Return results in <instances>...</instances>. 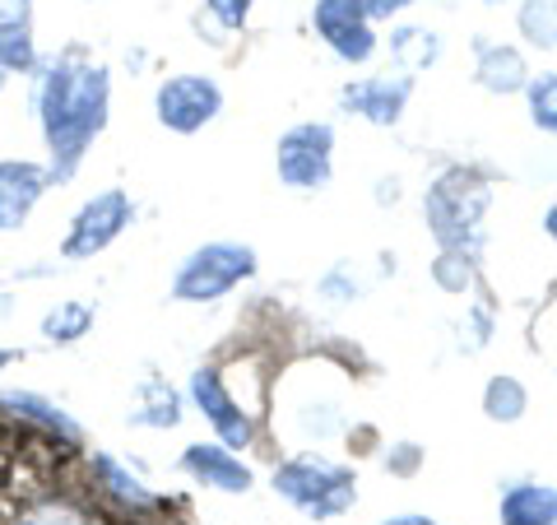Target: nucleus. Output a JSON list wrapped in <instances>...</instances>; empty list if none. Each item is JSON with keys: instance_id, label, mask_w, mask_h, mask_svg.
<instances>
[{"instance_id": "1", "label": "nucleus", "mask_w": 557, "mask_h": 525, "mask_svg": "<svg viewBox=\"0 0 557 525\" xmlns=\"http://www.w3.org/2000/svg\"><path fill=\"white\" fill-rule=\"evenodd\" d=\"M112 80L102 65H79L75 57L57 61L38 84V117L51 145V168L57 178H70L79 168L84 149L108 126Z\"/></svg>"}, {"instance_id": "2", "label": "nucleus", "mask_w": 557, "mask_h": 525, "mask_svg": "<svg viewBox=\"0 0 557 525\" xmlns=\"http://www.w3.org/2000/svg\"><path fill=\"white\" fill-rule=\"evenodd\" d=\"M483 209H487V186L465 168L446 172L423 200L428 229L442 242V252H465V256H474V247H479Z\"/></svg>"}, {"instance_id": "3", "label": "nucleus", "mask_w": 557, "mask_h": 525, "mask_svg": "<svg viewBox=\"0 0 557 525\" xmlns=\"http://www.w3.org/2000/svg\"><path fill=\"white\" fill-rule=\"evenodd\" d=\"M274 488L284 493L293 506H302L307 516H339L348 512V506L358 502V479L348 475L344 465L325 461V456H311V451H302V456H293L274 469Z\"/></svg>"}, {"instance_id": "4", "label": "nucleus", "mask_w": 557, "mask_h": 525, "mask_svg": "<svg viewBox=\"0 0 557 525\" xmlns=\"http://www.w3.org/2000/svg\"><path fill=\"white\" fill-rule=\"evenodd\" d=\"M251 274H256L251 247H242V242H209V247L190 252L182 260L177 279H172V297L177 303H214V297L233 293Z\"/></svg>"}, {"instance_id": "5", "label": "nucleus", "mask_w": 557, "mask_h": 525, "mask_svg": "<svg viewBox=\"0 0 557 525\" xmlns=\"http://www.w3.org/2000/svg\"><path fill=\"white\" fill-rule=\"evenodd\" d=\"M274 168L278 182L293 191H321L335 172V131L325 121H302V126L284 131L274 149Z\"/></svg>"}, {"instance_id": "6", "label": "nucleus", "mask_w": 557, "mask_h": 525, "mask_svg": "<svg viewBox=\"0 0 557 525\" xmlns=\"http://www.w3.org/2000/svg\"><path fill=\"white\" fill-rule=\"evenodd\" d=\"M372 24L376 20L368 14L362 0H317V10H311L317 38L348 65H368L376 57V28Z\"/></svg>"}, {"instance_id": "7", "label": "nucleus", "mask_w": 557, "mask_h": 525, "mask_svg": "<svg viewBox=\"0 0 557 525\" xmlns=\"http://www.w3.org/2000/svg\"><path fill=\"white\" fill-rule=\"evenodd\" d=\"M135 219V205L126 191H98L94 200L79 205V215L70 219V233L61 242V252L70 260H84V256H98L108 252L112 242L126 233V223Z\"/></svg>"}, {"instance_id": "8", "label": "nucleus", "mask_w": 557, "mask_h": 525, "mask_svg": "<svg viewBox=\"0 0 557 525\" xmlns=\"http://www.w3.org/2000/svg\"><path fill=\"white\" fill-rule=\"evenodd\" d=\"M153 112H159V121L168 131L196 135L223 112V89L209 75H172V80L159 84Z\"/></svg>"}, {"instance_id": "9", "label": "nucleus", "mask_w": 557, "mask_h": 525, "mask_svg": "<svg viewBox=\"0 0 557 525\" xmlns=\"http://www.w3.org/2000/svg\"><path fill=\"white\" fill-rule=\"evenodd\" d=\"M190 400H196V410L209 418V428L219 432V442L228 451H247L256 442V418L251 410H242V400L223 387V377L214 367H200V373H190Z\"/></svg>"}, {"instance_id": "10", "label": "nucleus", "mask_w": 557, "mask_h": 525, "mask_svg": "<svg viewBox=\"0 0 557 525\" xmlns=\"http://www.w3.org/2000/svg\"><path fill=\"white\" fill-rule=\"evenodd\" d=\"M409 94H413L409 75H368V80L344 84L339 102L348 112H358L362 121H372V126H395L399 112H405V102H409Z\"/></svg>"}, {"instance_id": "11", "label": "nucleus", "mask_w": 557, "mask_h": 525, "mask_svg": "<svg viewBox=\"0 0 557 525\" xmlns=\"http://www.w3.org/2000/svg\"><path fill=\"white\" fill-rule=\"evenodd\" d=\"M51 182V172L24 159H5L0 163V233L20 229V223L33 215V205L42 200V191Z\"/></svg>"}, {"instance_id": "12", "label": "nucleus", "mask_w": 557, "mask_h": 525, "mask_svg": "<svg viewBox=\"0 0 557 525\" xmlns=\"http://www.w3.org/2000/svg\"><path fill=\"white\" fill-rule=\"evenodd\" d=\"M182 469L196 484H209V488H223V493H247L251 488V469L247 461L228 451L223 442H190L182 451Z\"/></svg>"}, {"instance_id": "13", "label": "nucleus", "mask_w": 557, "mask_h": 525, "mask_svg": "<svg viewBox=\"0 0 557 525\" xmlns=\"http://www.w3.org/2000/svg\"><path fill=\"white\" fill-rule=\"evenodd\" d=\"M474 75L487 94H525V84H530V65L525 57H520L516 47H502V42H483L479 47V65H474Z\"/></svg>"}, {"instance_id": "14", "label": "nucleus", "mask_w": 557, "mask_h": 525, "mask_svg": "<svg viewBox=\"0 0 557 525\" xmlns=\"http://www.w3.org/2000/svg\"><path fill=\"white\" fill-rule=\"evenodd\" d=\"M502 525H557V488L548 484H511L497 506Z\"/></svg>"}, {"instance_id": "15", "label": "nucleus", "mask_w": 557, "mask_h": 525, "mask_svg": "<svg viewBox=\"0 0 557 525\" xmlns=\"http://www.w3.org/2000/svg\"><path fill=\"white\" fill-rule=\"evenodd\" d=\"M0 414L20 418V424L38 428V432H47V437H57V442H65V447H75V442H79V428L70 424V418H65L57 405H51V400H42V395L14 391V395H5V400H0Z\"/></svg>"}, {"instance_id": "16", "label": "nucleus", "mask_w": 557, "mask_h": 525, "mask_svg": "<svg viewBox=\"0 0 557 525\" xmlns=\"http://www.w3.org/2000/svg\"><path fill=\"white\" fill-rule=\"evenodd\" d=\"M5 525H98V516L65 493H42L24 506H14Z\"/></svg>"}, {"instance_id": "17", "label": "nucleus", "mask_w": 557, "mask_h": 525, "mask_svg": "<svg viewBox=\"0 0 557 525\" xmlns=\"http://www.w3.org/2000/svg\"><path fill=\"white\" fill-rule=\"evenodd\" d=\"M391 57L399 61V70H428L442 61V38L432 28H395Z\"/></svg>"}, {"instance_id": "18", "label": "nucleus", "mask_w": 557, "mask_h": 525, "mask_svg": "<svg viewBox=\"0 0 557 525\" xmlns=\"http://www.w3.org/2000/svg\"><path fill=\"white\" fill-rule=\"evenodd\" d=\"M94 330V307L89 303H79V297H65V303H57L42 317V335L51 344H75L84 340Z\"/></svg>"}, {"instance_id": "19", "label": "nucleus", "mask_w": 557, "mask_h": 525, "mask_svg": "<svg viewBox=\"0 0 557 525\" xmlns=\"http://www.w3.org/2000/svg\"><path fill=\"white\" fill-rule=\"evenodd\" d=\"M525 410H530V395L516 377H493L483 387V414L493 418V424H516Z\"/></svg>"}, {"instance_id": "20", "label": "nucleus", "mask_w": 557, "mask_h": 525, "mask_svg": "<svg viewBox=\"0 0 557 525\" xmlns=\"http://www.w3.org/2000/svg\"><path fill=\"white\" fill-rule=\"evenodd\" d=\"M94 469H98V479H102V488L116 498V502H126V506H135V512H145V506H153V493L145 484H139L126 465H116L112 456H94Z\"/></svg>"}, {"instance_id": "21", "label": "nucleus", "mask_w": 557, "mask_h": 525, "mask_svg": "<svg viewBox=\"0 0 557 525\" xmlns=\"http://www.w3.org/2000/svg\"><path fill=\"white\" fill-rule=\"evenodd\" d=\"M135 424H149V428H177L182 424V410H177V391L163 387V381H149L145 387V405H139Z\"/></svg>"}, {"instance_id": "22", "label": "nucleus", "mask_w": 557, "mask_h": 525, "mask_svg": "<svg viewBox=\"0 0 557 525\" xmlns=\"http://www.w3.org/2000/svg\"><path fill=\"white\" fill-rule=\"evenodd\" d=\"M520 33L534 47L557 51V0H525L520 5Z\"/></svg>"}, {"instance_id": "23", "label": "nucleus", "mask_w": 557, "mask_h": 525, "mask_svg": "<svg viewBox=\"0 0 557 525\" xmlns=\"http://www.w3.org/2000/svg\"><path fill=\"white\" fill-rule=\"evenodd\" d=\"M525 102H530V121H534V126L557 135V75H553V70H548V75H530Z\"/></svg>"}, {"instance_id": "24", "label": "nucleus", "mask_w": 557, "mask_h": 525, "mask_svg": "<svg viewBox=\"0 0 557 525\" xmlns=\"http://www.w3.org/2000/svg\"><path fill=\"white\" fill-rule=\"evenodd\" d=\"M474 256L465 252H442L437 260H432V279H437V289L446 293H465L469 284H474V266H469Z\"/></svg>"}, {"instance_id": "25", "label": "nucleus", "mask_w": 557, "mask_h": 525, "mask_svg": "<svg viewBox=\"0 0 557 525\" xmlns=\"http://www.w3.org/2000/svg\"><path fill=\"white\" fill-rule=\"evenodd\" d=\"M33 61H38V51H33V38L28 28H0V70L5 75H14V70H33Z\"/></svg>"}, {"instance_id": "26", "label": "nucleus", "mask_w": 557, "mask_h": 525, "mask_svg": "<svg viewBox=\"0 0 557 525\" xmlns=\"http://www.w3.org/2000/svg\"><path fill=\"white\" fill-rule=\"evenodd\" d=\"M205 5H209V14H214L223 28H242V24H247V14H251L256 0H205Z\"/></svg>"}, {"instance_id": "27", "label": "nucleus", "mask_w": 557, "mask_h": 525, "mask_svg": "<svg viewBox=\"0 0 557 525\" xmlns=\"http://www.w3.org/2000/svg\"><path fill=\"white\" fill-rule=\"evenodd\" d=\"M418 461H423V451H418L413 442H399L391 456H386V469H395V475H413Z\"/></svg>"}, {"instance_id": "28", "label": "nucleus", "mask_w": 557, "mask_h": 525, "mask_svg": "<svg viewBox=\"0 0 557 525\" xmlns=\"http://www.w3.org/2000/svg\"><path fill=\"white\" fill-rule=\"evenodd\" d=\"M0 28H28V0H0Z\"/></svg>"}, {"instance_id": "29", "label": "nucleus", "mask_w": 557, "mask_h": 525, "mask_svg": "<svg viewBox=\"0 0 557 525\" xmlns=\"http://www.w3.org/2000/svg\"><path fill=\"white\" fill-rule=\"evenodd\" d=\"M362 5H368L372 20H391V14H405L413 0H362Z\"/></svg>"}, {"instance_id": "30", "label": "nucleus", "mask_w": 557, "mask_h": 525, "mask_svg": "<svg viewBox=\"0 0 557 525\" xmlns=\"http://www.w3.org/2000/svg\"><path fill=\"white\" fill-rule=\"evenodd\" d=\"M381 525H437L432 516H391V521H381Z\"/></svg>"}, {"instance_id": "31", "label": "nucleus", "mask_w": 557, "mask_h": 525, "mask_svg": "<svg viewBox=\"0 0 557 525\" xmlns=\"http://www.w3.org/2000/svg\"><path fill=\"white\" fill-rule=\"evenodd\" d=\"M544 233H548V237L557 242V205H553V209H548V215H544Z\"/></svg>"}, {"instance_id": "32", "label": "nucleus", "mask_w": 557, "mask_h": 525, "mask_svg": "<svg viewBox=\"0 0 557 525\" xmlns=\"http://www.w3.org/2000/svg\"><path fill=\"white\" fill-rule=\"evenodd\" d=\"M10 363H14V349H0V373H5Z\"/></svg>"}, {"instance_id": "33", "label": "nucleus", "mask_w": 557, "mask_h": 525, "mask_svg": "<svg viewBox=\"0 0 557 525\" xmlns=\"http://www.w3.org/2000/svg\"><path fill=\"white\" fill-rule=\"evenodd\" d=\"M483 5H507V0H483Z\"/></svg>"}, {"instance_id": "34", "label": "nucleus", "mask_w": 557, "mask_h": 525, "mask_svg": "<svg viewBox=\"0 0 557 525\" xmlns=\"http://www.w3.org/2000/svg\"><path fill=\"white\" fill-rule=\"evenodd\" d=\"M0 89H5V70H0Z\"/></svg>"}]
</instances>
